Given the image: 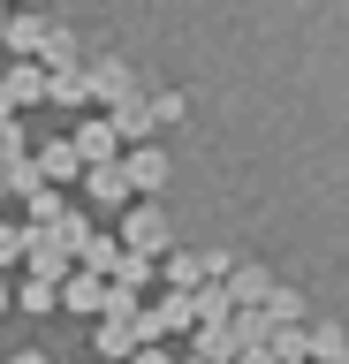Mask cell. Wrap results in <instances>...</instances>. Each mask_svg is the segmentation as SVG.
<instances>
[{
    "label": "cell",
    "mask_w": 349,
    "mask_h": 364,
    "mask_svg": "<svg viewBox=\"0 0 349 364\" xmlns=\"http://www.w3.org/2000/svg\"><path fill=\"white\" fill-rule=\"evenodd\" d=\"M122 250H137V258H152V250H167V213L152 198L144 205H129V213H122V235H114Z\"/></svg>",
    "instance_id": "cell-2"
},
{
    "label": "cell",
    "mask_w": 349,
    "mask_h": 364,
    "mask_svg": "<svg viewBox=\"0 0 349 364\" xmlns=\"http://www.w3.org/2000/svg\"><path fill=\"white\" fill-rule=\"evenodd\" d=\"M198 281H205V258H190V250H175V258H167V289H175V296H190Z\"/></svg>",
    "instance_id": "cell-19"
},
{
    "label": "cell",
    "mask_w": 349,
    "mask_h": 364,
    "mask_svg": "<svg viewBox=\"0 0 349 364\" xmlns=\"http://www.w3.org/2000/svg\"><path fill=\"white\" fill-rule=\"evenodd\" d=\"M61 304H69V311H114V289H107V281H99V273H69V281H61Z\"/></svg>",
    "instance_id": "cell-9"
},
{
    "label": "cell",
    "mask_w": 349,
    "mask_h": 364,
    "mask_svg": "<svg viewBox=\"0 0 349 364\" xmlns=\"http://www.w3.org/2000/svg\"><path fill=\"white\" fill-rule=\"evenodd\" d=\"M122 182H129V198H152L167 182V152L160 144H129V152H122Z\"/></svg>",
    "instance_id": "cell-3"
},
{
    "label": "cell",
    "mask_w": 349,
    "mask_h": 364,
    "mask_svg": "<svg viewBox=\"0 0 349 364\" xmlns=\"http://www.w3.org/2000/svg\"><path fill=\"white\" fill-rule=\"evenodd\" d=\"M334 364H349V349H342V357H334Z\"/></svg>",
    "instance_id": "cell-29"
},
{
    "label": "cell",
    "mask_w": 349,
    "mask_h": 364,
    "mask_svg": "<svg viewBox=\"0 0 349 364\" xmlns=\"http://www.w3.org/2000/svg\"><path fill=\"white\" fill-rule=\"evenodd\" d=\"M38 68H76V38L61 31V23H53V31H46V46H38Z\"/></svg>",
    "instance_id": "cell-20"
},
{
    "label": "cell",
    "mask_w": 349,
    "mask_h": 364,
    "mask_svg": "<svg viewBox=\"0 0 349 364\" xmlns=\"http://www.w3.org/2000/svg\"><path fill=\"white\" fill-rule=\"evenodd\" d=\"M31 167H38V182H76V175H84V167H76V152H69V136L38 144V159H31Z\"/></svg>",
    "instance_id": "cell-12"
},
{
    "label": "cell",
    "mask_w": 349,
    "mask_h": 364,
    "mask_svg": "<svg viewBox=\"0 0 349 364\" xmlns=\"http://www.w3.org/2000/svg\"><path fill=\"white\" fill-rule=\"evenodd\" d=\"M16 304H23V311H53V304H61V289H53V281H31Z\"/></svg>",
    "instance_id": "cell-22"
},
{
    "label": "cell",
    "mask_w": 349,
    "mask_h": 364,
    "mask_svg": "<svg viewBox=\"0 0 349 364\" xmlns=\"http://www.w3.org/2000/svg\"><path fill=\"white\" fill-rule=\"evenodd\" d=\"M0 23H8V8H0Z\"/></svg>",
    "instance_id": "cell-30"
},
{
    "label": "cell",
    "mask_w": 349,
    "mask_h": 364,
    "mask_svg": "<svg viewBox=\"0 0 349 364\" xmlns=\"http://www.w3.org/2000/svg\"><path fill=\"white\" fill-rule=\"evenodd\" d=\"M84 84H92V99H107V107H122V99H137V68L107 53V61H92V68H84Z\"/></svg>",
    "instance_id": "cell-4"
},
{
    "label": "cell",
    "mask_w": 349,
    "mask_h": 364,
    "mask_svg": "<svg viewBox=\"0 0 349 364\" xmlns=\"http://www.w3.org/2000/svg\"><path fill=\"white\" fill-rule=\"evenodd\" d=\"M84 190H92L99 205H129V182H122V159H107V167H84Z\"/></svg>",
    "instance_id": "cell-14"
},
{
    "label": "cell",
    "mask_w": 349,
    "mask_h": 364,
    "mask_svg": "<svg viewBox=\"0 0 349 364\" xmlns=\"http://www.w3.org/2000/svg\"><path fill=\"white\" fill-rule=\"evenodd\" d=\"M137 311H107V318H99V357H107V364H129V357H137Z\"/></svg>",
    "instance_id": "cell-5"
},
{
    "label": "cell",
    "mask_w": 349,
    "mask_h": 364,
    "mask_svg": "<svg viewBox=\"0 0 349 364\" xmlns=\"http://www.w3.org/2000/svg\"><path fill=\"white\" fill-rule=\"evenodd\" d=\"M69 152H76V167H107V159L122 152V136L107 129V114H99V122H84V129L69 136Z\"/></svg>",
    "instance_id": "cell-7"
},
{
    "label": "cell",
    "mask_w": 349,
    "mask_h": 364,
    "mask_svg": "<svg viewBox=\"0 0 349 364\" xmlns=\"http://www.w3.org/2000/svg\"><path fill=\"white\" fill-rule=\"evenodd\" d=\"M144 107H152V129H160V122H183V91H152Z\"/></svg>",
    "instance_id": "cell-21"
},
{
    "label": "cell",
    "mask_w": 349,
    "mask_h": 364,
    "mask_svg": "<svg viewBox=\"0 0 349 364\" xmlns=\"http://www.w3.org/2000/svg\"><path fill=\"white\" fill-rule=\"evenodd\" d=\"M107 129H114L122 144H152V107H144V91L122 99V107H107Z\"/></svg>",
    "instance_id": "cell-10"
},
{
    "label": "cell",
    "mask_w": 349,
    "mask_h": 364,
    "mask_svg": "<svg viewBox=\"0 0 349 364\" xmlns=\"http://www.w3.org/2000/svg\"><path fill=\"white\" fill-rule=\"evenodd\" d=\"M16 258H23V228L0 220V266H16Z\"/></svg>",
    "instance_id": "cell-23"
},
{
    "label": "cell",
    "mask_w": 349,
    "mask_h": 364,
    "mask_svg": "<svg viewBox=\"0 0 349 364\" xmlns=\"http://www.w3.org/2000/svg\"><path fill=\"white\" fill-rule=\"evenodd\" d=\"M0 99H8V107L46 99V68H38V61H8V76H0Z\"/></svg>",
    "instance_id": "cell-11"
},
{
    "label": "cell",
    "mask_w": 349,
    "mask_h": 364,
    "mask_svg": "<svg viewBox=\"0 0 349 364\" xmlns=\"http://www.w3.org/2000/svg\"><path fill=\"white\" fill-rule=\"evenodd\" d=\"M76 258H84V273H99V281H107V273H114V258H122V243H114V235H84V250H76Z\"/></svg>",
    "instance_id": "cell-16"
},
{
    "label": "cell",
    "mask_w": 349,
    "mask_h": 364,
    "mask_svg": "<svg viewBox=\"0 0 349 364\" xmlns=\"http://www.w3.org/2000/svg\"><path fill=\"white\" fill-rule=\"evenodd\" d=\"M129 364H175V357H167V349H137Z\"/></svg>",
    "instance_id": "cell-24"
},
{
    "label": "cell",
    "mask_w": 349,
    "mask_h": 364,
    "mask_svg": "<svg viewBox=\"0 0 349 364\" xmlns=\"http://www.w3.org/2000/svg\"><path fill=\"white\" fill-rule=\"evenodd\" d=\"M258 311H266V326H296V318H304V296H296V289H281V281H274V296H266Z\"/></svg>",
    "instance_id": "cell-17"
},
{
    "label": "cell",
    "mask_w": 349,
    "mask_h": 364,
    "mask_svg": "<svg viewBox=\"0 0 349 364\" xmlns=\"http://www.w3.org/2000/svg\"><path fill=\"white\" fill-rule=\"evenodd\" d=\"M342 349H349V334L334 326V318H319V326H304V357H311V364H334Z\"/></svg>",
    "instance_id": "cell-13"
},
{
    "label": "cell",
    "mask_w": 349,
    "mask_h": 364,
    "mask_svg": "<svg viewBox=\"0 0 349 364\" xmlns=\"http://www.w3.org/2000/svg\"><path fill=\"white\" fill-rule=\"evenodd\" d=\"M0 198H8V175H0Z\"/></svg>",
    "instance_id": "cell-28"
},
{
    "label": "cell",
    "mask_w": 349,
    "mask_h": 364,
    "mask_svg": "<svg viewBox=\"0 0 349 364\" xmlns=\"http://www.w3.org/2000/svg\"><path fill=\"white\" fill-rule=\"evenodd\" d=\"M8 364H46V357H38V349H23V357H8Z\"/></svg>",
    "instance_id": "cell-26"
},
{
    "label": "cell",
    "mask_w": 349,
    "mask_h": 364,
    "mask_svg": "<svg viewBox=\"0 0 349 364\" xmlns=\"http://www.w3.org/2000/svg\"><path fill=\"white\" fill-rule=\"evenodd\" d=\"M0 311H8V281H0Z\"/></svg>",
    "instance_id": "cell-27"
},
{
    "label": "cell",
    "mask_w": 349,
    "mask_h": 364,
    "mask_svg": "<svg viewBox=\"0 0 349 364\" xmlns=\"http://www.w3.org/2000/svg\"><path fill=\"white\" fill-rule=\"evenodd\" d=\"M220 289H228L235 311H258V304L274 296V273H266V266H228V281H220Z\"/></svg>",
    "instance_id": "cell-8"
},
{
    "label": "cell",
    "mask_w": 349,
    "mask_h": 364,
    "mask_svg": "<svg viewBox=\"0 0 349 364\" xmlns=\"http://www.w3.org/2000/svg\"><path fill=\"white\" fill-rule=\"evenodd\" d=\"M46 31H53V23L38 16V8H23V16H8V23H0V38H8V53H16V61H38Z\"/></svg>",
    "instance_id": "cell-6"
},
{
    "label": "cell",
    "mask_w": 349,
    "mask_h": 364,
    "mask_svg": "<svg viewBox=\"0 0 349 364\" xmlns=\"http://www.w3.org/2000/svg\"><path fill=\"white\" fill-rule=\"evenodd\" d=\"M46 99H61V107H84V99H92L84 68H46Z\"/></svg>",
    "instance_id": "cell-15"
},
{
    "label": "cell",
    "mask_w": 349,
    "mask_h": 364,
    "mask_svg": "<svg viewBox=\"0 0 349 364\" xmlns=\"http://www.w3.org/2000/svg\"><path fill=\"white\" fill-rule=\"evenodd\" d=\"M235 357V334H228V318L220 326H198V364H228Z\"/></svg>",
    "instance_id": "cell-18"
},
{
    "label": "cell",
    "mask_w": 349,
    "mask_h": 364,
    "mask_svg": "<svg viewBox=\"0 0 349 364\" xmlns=\"http://www.w3.org/2000/svg\"><path fill=\"white\" fill-rule=\"evenodd\" d=\"M23 258L38 266V281H53V289H61L69 266H76V250L61 243V228H23Z\"/></svg>",
    "instance_id": "cell-1"
},
{
    "label": "cell",
    "mask_w": 349,
    "mask_h": 364,
    "mask_svg": "<svg viewBox=\"0 0 349 364\" xmlns=\"http://www.w3.org/2000/svg\"><path fill=\"white\" fill-rule=\"evenodd\" d=\"M235 364H274V357H266V349H235Z\"/></svg>",
    "instance_id": "cell-25"
}]
</instances>
